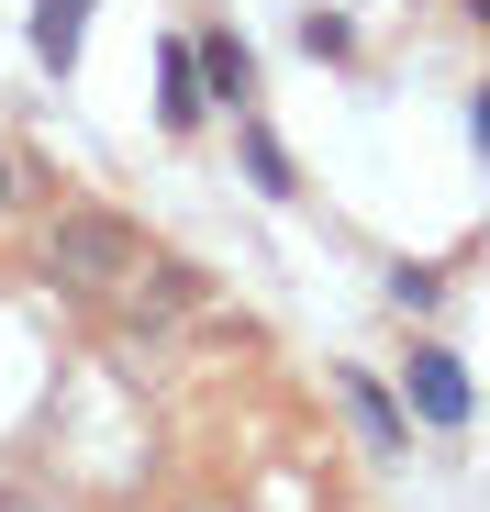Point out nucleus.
Wrapping results in <instances>:
<instances>
[{
    "mask_svg": "<svg viewBox=\"0 0 490 512\" xmlns=\"http://www.w3.org/2000/svg\"><path fill=\"white\" fill-rule=\"evenodd\" d=\"M45 279L67 301H90V312H134V290L156 279V234L123 223V212H101V201H67L45 223Z\"/></svg>",
    "mask_w": 490,
    "mask_h": 512,
    "instance_id": "nucleus-1",
    "label": "nucleus"
},
{
    "mask_svg": "<svg viewBox=\"0 0 490 512\" xmlns=\"http://www.w3.org/2000/svg\"><path fill=\"white\" fill-rule=\"evenodd\" d=\"M190 78H201V101H223V112H245V101H257V56L234 45V23H212V34L190 45Z\"/></svg>",
    "mask_w": 490,
    "mask_h": 512,
    "instance_id": "nucleus-2",
    "label": "nucleus"
},
{
    "mask_svg": "<svg viewBox=\"0 0 490 512\" xmlns=\"http://www.w3.org/2000/svg\"><path fill=\"white\" fill-rule=\"evenodd\" d=\"M401 390H413V412H424V423H468V401H479V390H468V368H457L446 346H413Z\"/></svg>",
    "mask_w": 490,
    "mask_h": 512,
    "instance_id": "nucleus-3",
    "label": "nucleus"
},
{
    "mask_svg": "<svg viewBox=\"0 0 490 512\" xmlns=\"http://www.w3.org/2000/svg\"><path fill=\"white\" fill-rule=\"evenodd\" d=\"M90 12H101V0H34V56L67 78L78 67V34H90Z\"/></svg>",
    "mask_w": 490,
    "mask_h": 512,
    "instance_id": "nucleus-4",
    "label": "nucleus"
},
{
    "mask_svg": "<svg viewBox=\"0 0 490 512\" xmlns=\"http://www.w3.org/2000/svg\"><path fill=\"white\" fill-rule=\"evenodd\" d=\"M156 112H168V134H201V78H190V45H168V56H156Z\"/></svg>",
    "mask_w": 490,
    "mask_h": 512,
    "instance_id": "nucleus-5",
    "label": "nucleus"
},
{
    "mask_svg": "<svg viewBox=\"0 0 490 512\" xmlns=\"http://www.w3.org/2000/svg\"><path fill=\"white\" fill-rule=\"evenodd\" d=\"M335 390H346V412H357V435L390 457V446H401V412H390V390H379L368 368H335Z\"/></svg>",
    "mask_w": 490,
    "mask_h": 512,
    "instance_id": "nucleus-6",
    "label": "nucleus"
},
{
    "mask_svg": "<svg viewBox=\"0 0 490 512\" xmlns=\"http://www.w3.org/2000/svg\"><path fill=\"white\" fill-rule=\"evenodd\" d=\"M301 56H312V67H346V56H357V23H346V12H312V23H301Z\"/></svg>",
    "mask_w": 490,
    "mask_h": 512,
    "instance_id": "nucleus-7",
    "label": "nucleus"
},
{
    "mask_svg": "<svg viewBox=\"0 0 490 512\" xmlns=\"http://www.w3.org/2000/svg\"><path fill=\"white\" fill-rule=\"evenodd\" d=\"M234 134H245V179H257L268 201H290V156H279V145H268L257 123H234Z\"/></svg>",
    "mask_w": 490,
    "mask_h": 512,
    "instance_id": "nucleus-8",
    "label": "nucleus"
},
{
    "mask_svg": "<svg viewBox=\"0 0 490 512\" xmlns=\"http://www.w3.org/2000/svg\"><path fill=\"white\" fill-rule=\"evenodd\" d=\"M435 290H446V279H435V268H390V301H401V312H424V301H435Z\"/></svg>",
    "mask_w": 490,
    "mask_h": 512,
    "instance_id": "nucleus-9",
    "label": "nucleus"
},
{
    "mask_svg": "<svg viewBox=\"0 0 490 512\" xmlns=\"http://www.w3.org/2000/svg\"><path fill=\"white\" fill-rule=\"evenodd\" d=\"M12 190H23V167H12V145H0V212H12Z\"/></svg>",
    "mask_w": 490,
    "mask_h": 512,
    "instance_id": "nucleus-10",
    "label": "nucleus"
},
{
    "mask_svg": "<svg viewBox=\"0 0 490 512\" xmlns=\"http://www.w3.org/2000/svg\"><path fill=\"white\" fill-rule=\"evenodd\" d=\"M190 512H245V501H190Z\"/></svg>",
    "mask_w": 490,
    "mask_h": 512,
    "instance_id": "nucleus-11",
    "label": "nucleus"
},
{
    "mask_svg": "<svg viewBox=\"0 0 490 512\" xmlns=\"http://www.w3.org/2000/svg\"><path fill=\"white\" fill-rule=\"evenodd\" d=\"M468 12H479V23H490V0H468Z\"/></svg>",
    "mask_w": 490,
    "mask_h": 512,
    "instance_id": "nucleus-12",
    "label": "nucleus"
}]
</instances>
